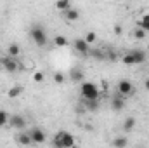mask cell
<instances>
[{
  "label": "cell",
  "mask_w": 149,
  "mask_h": 148,
  "mask_svg": "<svg viewBox=\"0 0 149 148\" xmlns=\"http://www.w3.org/2000/svg\"><path fill=\"white\" fill-rule=\"evenodd\" d=\"M74 143H76L74 136L71 132H68V131H59L56 134L54 141H52V145L56 148H71V147H74Z\"/></svg>",
  "instance_id": "obj_1"
},
{
  "label": "cell",
  "mask_w": 149,
  "mask_h": 148,
  "mask_svg": "<svg viewBox=\"0 0 149 148\" xmlns=\"http://www.w3.org/2000/svg\"><path fill=\"white\" fill-rule=\"evenodd\" d=\"M146 61V52L142 49H134L130 52H127L123 58H121V63L127 65V66H134V65H141Z\"/></svg>",
  "instance_id": "obj_2"
},
{
  "label": "cell",
  "mask_w": 149,
  "mask_h": 148,
  "mask_svg": "<svg viewBox=\"0 0 149 148\" xmlns=\"http://www.w3.org/2000/svg\"><path fill=\"white\" fill-rule=\"evenodd\" d=\"M80 94H81V99H99L101 91H99L97 84L85 80V82H81V85H80Z\"/></svg>",
  "instance_id": "obj_3"
},
{
  "label": "cell",
  "mask_w": 149,
  "mask_h": 148,
  "mask_svg": "<svg viewBox=\"0 0 149 148\" xmlns=\"http://www.w3.org/2000/svg\"><path fill=\"white\" fill-rule=\"evenodd\" d=\"M30 37H31V40L37 44L38 47L47 45V33H45V30H43L40 25H35V26L30 30Z\"/></svg>",
  "instance_id": "obj_4"
},
{
  "label": "cell",
  "mask_w": 149,
  "mask_h": 148,
  "mask_svg": "<svg viewBox=\"0 0 149 148\" xmlns=\"http://www.w3.org/2000/svg\"><path fill=\"white\" fill-rule=\"evenodd\" d=\"M2 68L9 73H16L19 68H21V63L17 58H12V56H2Z\"/></svg>",
  "instance_id": "obj_5"
},
{
  "label": "cell",
  "mask_w": 149,
  "mask_h": 148,
  "mask_svg": "<svg viewBox=\"0 0 149 148\" xmlns=\"http://www.w3.org/2000/svg\"><path fill=\"white\" fill-rule=\"evenodd\" d=\"M118 94L128 98V96H134L135 94V87L130 80H120L118 82Z\"/></svg>",
  "instance_id": "obj_6"
},
{
  "label": "cell",
  "mask_w": 149,
  "mask_h": 148,
  "mask_svg": "<svg viewBox=\"0 0 149 148\" xmlns=\"http://www.w3.org/2000/svg\"><path fill=\"white\" fill-rule=\"evenodd\" d=\"M73 49L78 52V54H81V56H87V54H90V44H88L85 38H74Z\"/></svg>",
  "instance_id": "obj_7"
},
{
  "label": "cell",
  "mask_w": 149,
  "mask_h": 148,
  "mask_svg": "<svg viewBox=\"0 0 149 148\" xmlns=\"http://www.w3.org/2000/svg\"><path fill=\"white\" fill-rule=\"evenodd\" d=\"M28 134H30V138H31V143H33V145H43V143H45V140H47V134H45L40 127H33Z\"/></svg>",
  "instance_id": "obj_8"
},
{
  "label": "cell",
  "mask_w": 149,
  "mask_h": 148,
  "mask_svg": "<svg viewBox=\"0 0 149 148\" xmlns=\"http://www.w3.org/2000/svg\"><path fill=\"white\" fill-rule=\"evenodd\" d=\"M9 125L19 131V129H24L26 120H24V117H23V115H10V118H9Z\"/></svg>",
  "instance_id": "obj_9"
},
{
  "label": "cell",
  "mask_w": 149,
  "mask_h": 148,
  "mask_svg": "<svg viewBox=\"0 0 149 148\" xmlns=\"http://www.w3.org/2000/svg\"><path fill=\"white\" fill-rule=\"evenodd\" d=\"M111 108L116 110V111L123 110V108H125V96H121V94L116 92V96L111 99Z\"/></svg>",
  "instance_id": "obj_10"
},
{
  "label": "cell",
  "mask_w": 149,
  "mask_h": 148,
  "mask_svg": "<svg viewBox=\"0 0 149 148\" xmlns=\"http://www.w3.org/2000/svg\"><path fill=\"white\" fill-rule=\"evenodd\" d=\"M63 14H64V19H66V21H76V19L80 18V12H78V9H74L73 5H71V7H70L66 12H63Z\"/></svg>",
  "instance_id": "obj_11"
},
{
  "label": "cell",
  "mask_w": 149,
  "mask_h": 148,
  "mask_svg": "<svg viewBox=\"0 0 149 148\" xmlns=\"http://www.w3.org/2000/svg\"><path fill=\"white\" fill-rule=\"evenodd\" d=\"M16 143H19V145H33L28 132H19V134H16Z\"/></svg>",
  "instance_id": "obj_12"
},
{
  "label": "cell",
  "mask_w": 149,
  "mask_h": 148,
  "mask_svg": "<svg viewBox=\"0 0 149 148\" xmlns=\"http://www.w3.org/2000/svg\"><path fill=\"white\" fill-rule=\"evenodd\" d=\"M7 54L9 56H12V58H19L21 56V47H19V44H10L9 47H7Z\"/></svg>",
  "instance_id": "obj_13"
},
{
  "label": "cell",
  "mask_w": 149,
  "mask_h": 148,
  "mask_svg": "<svg viewBox=\"0 0 149 148\" xmlns=\"http://www.w3.org/2000/svg\"><path fill=\"white\" fill-rule=\"evenodd\" d=\"M21 92H23V87H21V85H12V87L7 91V96H9L10 99H14V98H19Z\"/></svg>",
  "instance_id": "obj_14"
},
{
  "label": "cell",
  "mask_w": 149,
  "mask_h": 148,
  "mask_svg": "<svg viewBox=\"0 0 149 148\" xmlns=\"http://www.w3.org/2000/svg\"><path fill=\"white\" fill-rule=\"evenodd\" d=\"M70 77H71L73 82H83V78H85V75H83V72H81L80 68H73L71 73H70Z\"/></svg>",
  "instance_id": "obj_15"
},
{
  "label": "cell",
  "mask_w": 149,
  "mask_h": 148,
  "mask_svg": "<svg viewBox=\"0 0 149 148\" xmlns=\"http://www.w3.org/2000/svg\"><path fill=\"white\" fill-rule=\"evenodd\" d=\"M70 7H71V2H70V0H57V2H56V9H57L59 12H66Z\"/></svg>",
  "instance_id": "obj_16"
},
{
  "label": "cell",
  "mask_w": 149,
  "mask_h": 148,
  "mask_svg": "<svg viewBox=\"0 0 149 148\" xmlns=\"http://www.w3.org/2000/svg\"><path fill=\"white\" fill-rule=\"evenodd\" d=\"M83 105H85V108L90 111H95L99 108V99H83Z\"/></svg>",
  "instance_id": "obj_17"
},
{
  "label": "cell",
  "mask_w": 149,
  "mask_h": 148,
  "mask_svg": "<svg viewBox=\"0 0 149 148\" xmlns=\"http://www.w3.org/2000/svg\"><path fill=\"white\" fill-rule=\"evenodd\" d=\"M134 127H135V118H134V117L125 118V122H123V131H125V132H130V131H134Z\"/></svg>",
  "instance_id": "obj_18"
},
{
  "label": "cell",
  "mask_w": 149,
  "mask_h": 148,
  "mask_svg": "<svg viewBox=\"0 0 149 148\" xmlns=\"http://www.w3.org/2000/svg\"><path fill=\"white\" fill-rule=\"evenodd\" d=\"M137 26H139V28H142V30H146V32L149 33V12H148V14H144V16L137 21Z\"/></svg>",
  "instance_id": "obj_19"
},
{
  "label": "cell",
  "mask_w": 149,
  "mask_h": 148,
  "mask_svg": "<svg viewBox=\"0 0 149 148\" xmlns=\"http://www.w3.org/2000/svg\"><path fill=\"white\" fill-rule=\"evenodd\" d=\"M113 145H114L116 148H125L127 145H128V140H127L125 136H118V138L113 140Z\"/></svg>",
  "instance_id": "obj_20"
},
{
  "label": "cell",
  "mask_w": 149,
  "mask_h": 148,
  "mask_svg": "<svg viewBox=\"0 0 149 148\" xmlns=\"http://www.w3.org/2000/svg\"><path fill=\"white\" fill-rule=\"evenodd\" d=\"M54 44H56V47H66L70 42L64 35H57V37H54Z\"/></svg>",
  "instance_id": "obj_21"
},
{
  "label": "cell",
  "mask_w": 149,
  "mask_h": 148,
  "mask_svg": "<svg viewBox=\"0 0 149 148\" xmlns=\"http://www.w3.org/2000/svg\"><path fill=\"white\" fill-rule=\"evenodd\" d=\"M9 118H10V115H9L7 111H5V110H0V127L7 125V124H9Z\"/></svg>",
  "instance_id": "obj_22"
},
{
  "label": "cell",
  "mask_w": 149,
  "mask_h": 148,
  "mask_svg": "<svg viewBox=\"0 0 149 148\" xmlns=\"http://www.w3.org/2000/svg\"><path fill=\"white\" fill-rule=\"evenodd\" d=\"M146 35H148V32L146 30H142V28H135V32H134V37L137 38V40H142V38H146Z\"/></svg>",
  "instance_id": "obj_23"
},
{
  "label": "cell",
  "mask_w": 149,
  "mask_h": 148,
  "mask_svg": "<svg viewBox=\"0 0 149 148\" xmlns=\"http://www.w3.org/2000/svg\"><path fill=\"white\" fill-rule=\"evenodd\" d=\"M83 38H85V40H87L88 44H94V42L97 40V33H95V32H87Z\"/></svg>",
  "instance_id": "obj_24"
},
{
  "label": "cell",
  "mask_w": 149,
  "mask_h": 148,
  "mask_svg": "<svg viewBox=\"0 0 149 148\" xmlns=\"http://www.w3.org/2000/svg\"><path fill=\"white\" fill-rule=\"evenodd\" d=\"M52 78H54V82H56V84H63V82L66 80V77H64V73H61V72H56Z\"/></svg>",
  "instance_id": "obj_25"
},
{
  "label": "cell",
  "mask_w": 149,
  "mask_h": 148,
  "mask_svg": "<svg viewBox=\"0 0 149 148\" xmlns=\"http://www.w3.org/2000/svg\"><path fill=\"white\" fill-rule=\"evenodd\" d=\"M33 80H35L37 84H42V82L45 80V75H43V72H35V73H33Z\"/></svg>",
  "instance_id": "obj_26"
},
{
  "label": "cell",
  "mask_w": 149,
  "mask_h": 148,
  "mask_svg": "<svg viewBox=\"0 0 149 148\" xmlns=\"http://www.w3.org/2000/svg\"><path fill=\"white\" fill-rule=\"evenodd\" d=\"M113 30H114V33H116V35H121V33H123L121 25H114V28H113Z\"/></svg>",
  "instance_id": "obj_27"
},
{
  "label": "cell",
  "mask_w": 149,
  "mask_h": 148,
  "mask_svg": "<svg viewBox=\"0 0 149 148\" xmlns=\"http://www.w3.org/2000/svg\"><path fill=\"white\" fill-rule=\"evenodd\" d=\"M144 89H146V91L149 92V77L146 78V80H144Z\"/></svg>",
  "instance_id": "obj_28"
},
{
  "label": "cell",
  "mask_w": 149,
  "mask_h": 148,
  "mask_svg": "<svg viewBox=\"0 0 149 148\" xmlns=\"http://www.w3.org/2000/svg\"><path fill=\"white\" fill-rule=\"evenodd\" d=\"M0 68H2V56H0Z\"/></svg>",
  "instance_id": "obj_29"
}]
</instances>
